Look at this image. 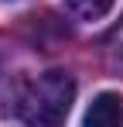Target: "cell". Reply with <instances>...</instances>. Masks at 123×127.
Listing matches in <instances>:
<instances>
[{
	"instance_id": "6da1fadb",
	"label": "cell",
	"mask_w": 123,
	"mask_h": 127,
	"mask_svg": "<svg viewBox=\"0 0 123 127\" xmlns=\"http://www.w3.org/2000/svg\"><path fill=\"white\" fill-rule=\"evenodd\" d=\"M75 100V83L68 72H41L27 79L17 96V117L27 127H62Z\"/></svg>"
},
{
	"instance_id": "7a4b0ae2",
	"label": "cell",
	"mask_w": 123,
	"mask_h": 127,
	"mask_svg": "<svg viewBox=\"0 0 123 127\" xmlns=\"http://www.w3.org/2000/svg\"><path fill=\"white\" fill-rule=\"evenodd\" d=\"M82 127H123V100L120 93H99L85 110Z\"/></svg>"
},
{
	"instance_id": "3957f363",
	"label": "cell",
	"mask_w": 123,
	"mask_h": 127,
	"mask_svg": "<svg viewBox=\"0 0 123 127\" xmlns=\"http://www.w3.org/2000/svg\"><path fill=\"white\" fill-rule=\"evenodd\" d=\"M65 3H68V10L75 17H85V21H96L113 7V0H65Z\"/></svg>"
},
{
	"instance_id": "277c9868",
	"label": "cell",
	"mask_w": 123,
	"mask_h": 127,
	"mask_svg": "<svg viewBox=\"0 0 123 127\" xmlns=\"http://www.w3.org/2000/svg\"><path fill=\"white\" fill-rule=\"evenodd\" d=\"M106 48H109V55H113V59H120V62H123V21L106 34Z\"/></svg>"
}]
</instances>
